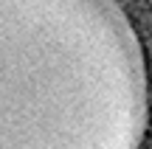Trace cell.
Listing matches in <instances>:
<instances>
[{"mask_svg":"<svg viewBox=\"0 0 152 149\" xmlns=\"http://www.w3.org/2000/svg\"><path fill=\"white\" fill-rule=\"evenodd\" d=\"M121 96L102 0H0V149H124Z\"/></svg>","mask_w":152,"mask_h":149,"instance_id":"obj_1","label":"cell"}]
</instances>
